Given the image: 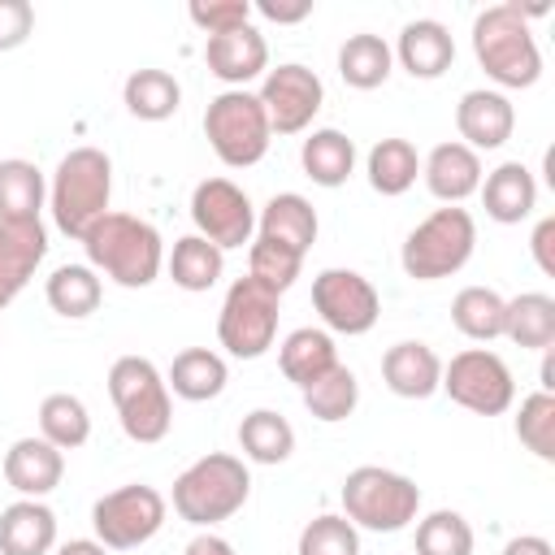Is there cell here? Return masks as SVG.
<instances>
[{
  "instance_id": "cell-49",
  "label": "cell",
  "mask_w": 555,
  "mask_h": 555,
  "mask_svg": "<svg viewBox=\"0 0 555 555\" xmlns=\"http://www.w3.org/2000/svg\"><path fill=\"white\" fill-rule=\"evenodd\" d=\"M56 555H108V546H100L95 538H69L56 546Z\"/></svg>"
},
{
  "instance_id": "cell-47",
  "label": "cell",
  "mask_w": 555,
  "mask_h": 555,
  "mask_svg": "<svg viewBox=\"0 0 555 555\" xmlns=\"http://www.w3.org/2000/svg\"><path fill=\"white\" fill-rule=\"evenodd\" d=\"M182 555H234V546H230L221 533H208V529H204V533H195V538L186 542Z\"/></svg>"
},
{
  "instance_id": "cell-50",
  "label": "cell",
  "mask_w": 555,
  "mask_h": 555,
  "mask_svg": "<svg viewBox=\"0 0 555 555\" xmlns=\"http://www.w3.org/2000/svg\"><path fill=\"white\" fill-rule=\"evenodd\" d=\"M538 390H546V395L555 390V360H551V356L542 360V386H538Z\"/></svg>"
},
{
  "instance_id": "cell-28",
  "label": "cell",
  "mask_w": 555,
  "mask_h": 555,
  "mask_svg": "<svg viewBox=\"0 0 555 555\" xmlns=\"http://www.w3.org/2000/svg\"><path fill=\"white\" fill-rule=\"evenodd\" d=\"M299 160H304V173L317 182V186H343L356 169V143L343 134V130H312L299 147Z\"/></svg>"
},
{
  "instance_id": "cell-43",
  "label": "cell",
  "mask_w": 555,
  "mask_h": 555,
  "mask_svg": "<svg viewBox=\"0 0 555 555\" xmlns=\"http://www.w3.org/2000/svg\"><path fill=\"white\" fill-rule=\"evenodd\" d=\"M191 22L199 26V30H208V35H225V30H238V26H247V17H251V4L247 0H195L191 9Z\"/></svg>"
},
{
  "instance_id": "cell-17",
  "label": "cell",
  "mask_w": 555,
  "mask_h": 555,
  "mask_svg": "<svg viewBox=\"0 0 555 555\" xmlns=\"http://www.w3.org/2000/svg\"><path fill=\"white\" fill-rule=\"evenodd\" d=\"M43 256H48L43 221H0V308L22 295V286L35 278Z\"/></svg>"
},
{
  "instance_id": "cell-12",
  "label": "cell",
  "mask_w": 555,
  "mask_h": 555,
  "mask_svg": "<svg viewBox=\"0 0 555 555\" xmlns=\"http://www.w3.org/2000/svg\"><path fill=\"white\" fill-rule=\"evenodd\" d=\"M312 308L325 321V330L334 334H369L382 317V299L373 291V282L356 269H321L312 278Z\"/></svg>"
},
{
  "instance_id": "cell-4",
  "label": "cell",
  "mask_w": 555,
  "mask_h": 555,
  "mask_svg": "<svg viewBox=\"0 0 555 555\" xmlns=\"http://www.w3.org/2000/svg\"><path fill=\"white\" fill-rule=\"evenodd\" d=\"M251 494V473L238 455H225V451H208L199 455L191 468L178 473L173 481V512L186 520V525H221L230 520Z\"/></svg>"
},
{
  "instance_id": "cell-23",
  "label": "cell",
  "mask_w": 555,
  "mask_h": 555,
  "mask_svg": "<svg viewBox=\"0 0 555 555\" xmlns=\"http://www.w3.org/2000/svg\"><path fill=\"white\" fill-rule=\"evenodd\" d=\"M56 546V516L39 499H17L0 512V555H48Z\"/></svg>"
},
{
  "instance_id": "cell-25",
  "label": "cell",
  "mask_w": 555,
  "mask_h": 555,
  "mask_svg": "<svg viewBox=\"0 0 555 555\" xmlns=\"http://www.w3.org/2000/svg\"><path fill=\"white\" fill-rule=\"evenodd\" d=\"M278 364H282V377L304 390V386H312L317 377H325V373L338 364V347H334L330 330L304 325V330H291V334L282 338Z\"/></svg>"
},
{
  "instance_id": "cell-10",
  "label": "cell",
  "mask_w": 555,
  "mask_h": 555,
  "mask_svg": "<svg viewBox=\"0 0 555 555\" xmlns=\"http://www.w3.org/2000/svg\"><path fill=\"white\" fill-rule=\"evenodd\" d=\"M438 390H447L451 403H460L477 416H503L516 399V377L503 364V356H494L486 347H468V351L451 356V364H442Z\"/></svg>"
},
{
  "instance_id": "cell-44",
  "label": "cell",
  "mask_w": 555,
  "mask_h": 555,
  "mask_svg": "<svg viewBox=\"0 0 555 555\" xmlns=\"http://www.w3.org/2000/svg\"><path fill=\"white\" fill-rule=\"evenodd\" d=\"M30 30H35V9L26 0H0V52L22 48Z\"/></svg>"
},
{
  "instance_id": "cell-11",
  "label": "cell",
  "mask_w": 555,
  "mask_h": 555,
  "mask_svg": "<svg viewBox=\"0 0 555 555\" xmlns=\"http://www.w3.org/2000/svg\"><path fill=\"white\" fill-rule=\"evenodd\" d=\"M91 525H95V542L108 551H134L147 538L160 533L165 525V499L160 490L134 481L121 490H108L104 499H95L91 507Z\"/></svg>"
},
{
  "instance_id": "cell-19",
  "label": "cell",
  "mask_w": 555,
  "mask_h": 555,
  "mask_svg": "<svg viewBox=\"0 0 555 555\" xmlns=\"http://www.w3.org/2000/svg\"><path fill=\"white\" fill-rule=\"evenodd\" d=\"M382 382L390 395L399 399H429L442 382V360L429 343H416V338H403L395 347H386L382 356Z\"/></svg>"
},
{
  "instance_id": "cell-22",
  "label": "cell",
  "mask_w": 555,
  "mask_h": 555,
  "mask_svg": "<svg viewBox=\"0 0 555 555\" xmlns=\"http://www.w3.org/2000/svg\"><path fill=\"white\" fill-rule=\"evenodd\" d=\"M486 217L499 225H516L538 208V182L520 160H503L499 169H490V178L477 186Z\"/></svg>"
},
{
  "instance_id": "cell-20",
  "label": "cell",
  "mask_w": 555,
  "mask_h": 555,
  "mask_svg": "<svg viewBox=\"0 0 555 555\" xmlns=\"http://www.w3.org/2000/svg\"><path fill=\"white\" fill-rule=\"evenodd\" d=\"M390 56H399V65L412 78H442L451 69V61H455V39H451V30L442 22L416 17V22H408L399 30V43H395Z\"/></svg>"
},
{
  "instance_id": "cell-35",
  "label": "cell",
  "mask_w": 555,
  "mask_h": 555,
  "mask_svg": "<svg viewBox=\"0 0 555 555\" xmlns=\"http://www.w3.org/2000/svg\"><path fill=\"white\" fill-rule=\"evenodd\" d=\"M221 269H225V251L212 247V243L199 238V234L178 238L173 251H169V278H173V286H182V291H208V286H217Z\"/></svg>"
},
{
  "instance_id": "cell-45",
  "label": "cell",
  "mask_w": 555,
  "mask_h": 555,
  "mask_svg": "<svg viewBox=\"0 0 555 555\" xmlns=\"http://www.w3.org/2000/svg\"><path fill=\"white\" fill-rule=\"evenodd\" d=\"M529 251H533L538 269H542L546 278H555V217H542V221H538V230H533V238H529Z\"/></svg>"
},
{
  "instance_id": "cell-14",
  "label": "cell",
  "mask_w": 555,
  "mask_h": 555,
  "mask_svg": "<svg viewBox=\"0 0 555 555\" xmlns=\"http://www.w3.org/2000/svg\"><path fill=\"white\" fill-rule=\"evenodd\" d=\"M256 100H260V108H264L273 134H299V130H308L312 117L321 113L325 87H321V78H317L308 65L286 61V65H278V69L264 74Z\"/></svg>"
},
{
  "instance_id": "cell-32",
  "label": "cell",
  "mask_w": 555,
  "mask_h": 555,
  "mask_svg": "<svg viewBox=\"0 0 555 555\" xmlns=\"http://www.w3.org/2000/svg\"><path fill=\"white\" fill-rule=\"evenodd\" d=\"M238 447H243V455L256 460V464H282V460H291V451H295V429H291V421H286L282 412L256 408V412H247L243 425H238Z\"/></svg>"
},
{
  "instance_id": "cell-16",
  "label": "cell",
  "mask_w": 555,
  "mask_h": 555,
  "mask_svg": "<svg viewBox=\"0 0 555 555\" xmlns=\"http://www.w3.org/2000/svg\"><path fill=\"white\" fill-rule=\"evenodd\" d=\"M204 61H208V74H217L221 82H230V91H243V82H251V78H260V74L269 69V43H264V35L247 22V26H238V30L208 35Z\"/></svg>"
},
{
  "instance_id": "cell-46",
  "label": "cell",
  "mask_w": 555,
  "mask_h": 555,
  "mask_svg": "<svg viewBox=\"0 0 555 555\" xmlns=\"http://www.w3.org/2000/svg\"><path fill=\"white\" fill-rule=\"evenodd\" d=\"M256 13H260V17H269V22H278V26H291V22H304V17L312 13V0H295V4L260 0V4H256Z\"/></svg>"
},
{
  "instance_id": "cell-48",
  "label": "cell",
  "mask_w": 555,
  "mask_h": 555,
  "mask_svg": "<svg viewBox=\"0 0 555 555\" xmlns=\"http://www.w3.org/2000/svg\"><path fill=\"white\" fill-rule=\"evenodd\" d=\"M503 555H555V551H551L546 538H538V533H520V538H512V542L503 546Z\"/></svg>"
},
{
  "instance_id": "cell-24",
  "label": "cell",
  "mask_w": 555,
  "mask_h": 555,
  "mask_svg": "<svg viewBox=\"0 0 555 555\" xmlns=\"http://www.w3.org/2000/svg\"><path fill=\"white\" fill-rule=\"evenodd\" d=\"M260 238L282 243V247H291L295 256H308V247L317 243V208H312L304 195H295V191L273 195V199L260 208Z\"/></svg>"
},
{
  "instance_id": "cell-34",
  "label": "cell",
  "mask_w": 555,
  "mask_h": 555,
  "mask_svg": "<svg viewBox=\"0 0 555 555\" xmlns=\"http://www.w3.org/2000/svg\"><path fill=\"white\" fill-rule=\"evenodd\" d=\"M421 173V156L408 139H377L369 147V186L377 195H403Z\"/></svg>"
},
{
  "instance_id": "cell-39",
  "label": "cell",
  "mask_w": 555,
  "mask_h": 555,
  "mask_svg": "<svg viewBox=\"0 0 555 555\" xmlns=\"http://www.w3.org/2000/svg\"><path fill=\"white\" fill-rule=\"evenodd\" d=\"M416 555H473V525L451 507L429 512L416 525Z\"/></svg>"
},
{
  "instance_id": "cell-29",
  "label": "cell",
  "mask_w": 555,
  "mask_h": 555,
  "mask_svg": "<svg viewBox=\"0 0 555 555\" xmlns=\"http://www.w3.org/2000/svg\"><path fill=\"white\" fill-rule=\"evenodd\" d=\"M390 65H395V56H390V43L382 35L360 30V35H347V43L338 48V74L356 91L382 87L390 78Z\"/></svg>"
},
{
  "instance_id": "cell-15",
  "label": "cell",
  "mask_w": 555,
  "mask_h": 555,
  "mask_svg": "<svg viewBox=\"0 0 555 555\" xmlns=\"http://www.w3.org/2000/svg\"><path fill=\"white\" fill-rule=\"evenodd\" d=\"M455 130H460L464 147H473V152H494V147H503V143L512 139V130H516V108H512V100H507L503 91H486V87L464 91L460 104H455Z\"/></svg>"
},
{
  "instance_id": "cell-8",
  "label": "cell",
  "mask_w": 555,
  "mask_h": 555,
  "mask_svg": "<svg viewBox=\"0 0 555 555\" xmlns=\"http://www.w3.org/2000/svg\"><path fill=\"white\" fill-rule=\"evenodd\" d=\"M204 134L217 152L221 165L230 169H247L269 152V117L260 108V100L251 91H221L208 100L204 108Z\"/></svg>"
},
{
  "instance_id": "cell-1",
  "label": "cell",
  "mask_w": 555,
  "mask_h": 555,
  "mask_svg": "<svg viewBox=\"0 0 555 555\" xmlns=\"http://www.w3.org/2000/svg\"><path fill=\"white\" fill-rule=\"evenodd\" d=\"M473 56L490 82L507 91H525L542 78V52L529 30V9L490 4L473 17Z\"/></svg>"
},
{
  "instance_id": "cell-37",
  "label": "cell",
  "mask_w": 555,
  "mask_h": 555,
  "mask_svg": "<svg viewBox=\"0 0 555 555\" xmlns=\"http://www.w3.org/2000/svg\"><path fill=\"white\" fill-rule=\"evenodd\" d=\"M39 438H48L56 451H78L87 438H91V416H87V403L78 395H48L39 403Z\"/></svg>"
},
{
  "instance_id": "cell-26",
  "label": "cell",
  "mask_w": 555,
  "mask_h": 555,
  "mask_svg": "<svg viewBox=\"0 0 555 555\" xmlns=\"http://www.w3.org/2000/svg\"><path fill=\"white\" fill-rule=\"evenodd\" d=\"M225 382H230V369H225V360H221L217 351H208V347H186V351H178L173 364H169V377H165V386H169L178 399H186V403L217 399V395L225 390Z\"/></svg>"
},
{
  "instance_id": "cell-13",
  "label": "cell",
  "mask_w": 555,
  "mask_h": 555,
  "mask_svg": "<svg viewBox=\"0 0 555 555\" xmlns=\"http://www.w3.org/2000/svg\"><path fill=\"white\" fill-rule=\"evenodd\" d=\"M191 221H195V234L208 238L212 247H243L251 243V230H256V208L247 199L243 186H234L230 178H204L195 191H191Z\"/></svg>"
},
{
  "instance_id": "cell-40",
  "label": "cell",
  "mask_w": 555,
  "mask_h": 555,
  "mask_svg": "<svg viewBox=\"0 0 555 555\" xmlns=\"http://www.w3.org/2000/svg\"><path fill=\"white\" fill-rule=\"evenodd\" d=\"M299 269H304V256H295L291 247L269 243V238L256 234V243H251V251H247V278H251V282H260V286H269L273 295H282V291L295 286Z\"/></svg>"
},
{
  "instance_id": "cell-27",
  "label": "cell",
  "mask_w": 555,
  "mask_h": 555,
  "mask_svg": "<svg viewBox=\"0 0 555 555\" xmlns=\"http://www.w3.org/2000/svg\"><path fill=\"white\" fill-rule=\"evenodd\" d=\"M503 338L525 351H551L555 343V299L542 291H525L503 308Z\"/></svg>"
},
{
  "instance_id": "cell-2",
  "label": "cell",
  "mask_w": 555,
  "mask_h": 555,
  "mask_svg": "<svg viewBox=\"0 0 555 555\" xmlns=\"http://www.w3.org/2000/svg\"><path fill=\"white\" fill-rule=\"evenodd\" d=\"M82 247H87L91 269L108 273L126 291L152 286L160 264H165V247H160L156 225H147L143 217H130V212H104L82 234Z\"/></svg>"
},
{
  "instance_id": "cell-9",
  "label": "cell",
  "mask_w": 555,
  "mask_h": 555,
  "mask_svg": "<svg viewBox=\"0 0 555 555\" xmlns=\"http://www.w3.org/2000/svg\"><path fill=\"white\" fill-rule=\"evenodd\" d=\"M217 338L230 356L260 360L278 338V295L251 278H238L225 291V304L217 317Z\"/></svg>"
},
{
  "instance_id": "cell-21",
  "label": "cell",
  "mask_w": 555,
  "mask_h": 555,
  "mask_svg": "<svg viewBox=\"0 0 555 555\" xmlns=\"http://www.w3.org/2000/svg\"><path fill=\"white\" fill-rule=\"evenodd\" d=\"M421 178H425V186H429L434 199H442V204H464V199L481 186V160H477L473 147H464V143L451 139V143H438V147L425 156Z\"/></svg>"
},
{
  "instance_id": "cell-6",
  "label": "cell",
  "mask_w": 555,
  "mask_h": 555,
  "mask_svg": "<svg viewBox=\"0 0 555 555\" xmlns=\"http://www.w3.org/2000/svg\"><path fill=\"white\" fill-rule=\"evenodd\" d=\"M477 247V225L468 217V208L460 204H447V208H434L408 238H403V251H399V264L412 282H438V278H451L468 264Z\"/></svg>"
},
{
  "instance_id": "cell-41",
  "label": "cell",
  "mask_w": 555,
  "mask_h": 555,
  "mask_svg": "<svg viewBox=\"0 0 555 555\" xmlns=\"http://www.w3.org/2000/svg\"><path fill=\"white\" fill-rule=\"evenodd\" d=\"M516 438H520L538 460H555V395L533 390V395L520 399Z\"/></svg>"
},
{
  "instance_id": "cell-36",
  "label": "cell",
  "mask_w": 555,
  "mask_h": 555,
  "mask_svg": "<svg viewBox=\"0 0 555 555\" xmlns=\"http://www.w3.org/2000/svg\"><path fill=\"white\" fill-rule=\"evenodd\" d=\"M100 295H104V286L91 264H61L48 278V304H52V312H61L69 321L91 317L100 308Z\"/></svg>"
},
{
  "instance_id": "cell-31",
  "label": "cell",
  "mask_w": 555,
  "mask_h": 555,
  "mask_svg": "<svg viewBox=\"0 0 555 555\" xmlns=\"http://www.w3.org/2000/svg\"><path fill=\"white\" fill-rule=\"evenodd\" d=\"M121 100H126L130 117H139V121H165L178 113L182 87L169 69H134L121 87Z\"/></svg>"
},
{
  "instance_id": "cell-30",
  "label": "cell",
  "mask_w": 555,
  "mask_h": 555,
  "mask_svg": "<svg viewBox=\"0 0 555 555\" xmlns=\"http://www.w3.org/2000/svg\"><path fill=\"white\" fill-rule=\"evenodd\" d=\"M43 195L48 186H43L39 165L22 156L0 160V221H39Z\"/></svg>"
},
{
  "instance_id": "cell-38",
  "label": "cell",
  "mask_w": 555,
  "mask_h": 555,
  "mask_svg": "<svg viewBox=\"0 0 555 555\" xmlns=\"http://www.w3.org/2000/svg\"><path fill=\"white\" fill-rule=\"evenodd\" d=\"M356 403H360V382H356V373L347 364H334L325 377H317L312 386H304V408L317 421H325V425L347 421L356 412Z\"/></svg>"
},
{
  "instance_id": "cell-18",
  "label": "cell",
  "mask_w": 555,
  "mask_h": 555,
  "mask_svg": "<svg viewBox=\"0 0 555 555\" xmlns=\"http://www.w3.org/2000/svg\"><path fill=\"white\" fill-rule=\"evenodd\" d=\"M65 477V451H56L48 438H17L4 451V481L22 499H43Z\"/></svg>"
},
{
  "instance_id": "cell-5",
  "label": "cell",
  "mask_w": 555,
  "mask_h": 555,
  "mask_svg": "<svg viewBox=\"0 0 555 555\" xmlns=\"http://www.w3.org/2000/svg\"><path fill=\"white\" fill-rule=\"evenodd\" d=\"M108 395L130 442H160L173 425V403L160 369L147 356H121L108 369Z\"/></svg>"
},
{
  "instance_id": "cell-33",
  "label": "cell",
  "mask_w": 555,
  "mask_h": 555,
  "mask_svg": "<svg viewBox=\"0 0 555 555\" xmlns=\"http://www.w3.org/2000/svg\"><path fill=\"white\" fill-rule=\"evenodd\" d=\"M503 308L507 299L490 286H464L455 299H451V321L464 338L473 343H494L503 338Z\"/></svg>"
},
{
  "instance_id": "cell-7",
  "label": "cell",
  "mask_w": 555,
  "mask_h": 555,
  "mask_svg": "<svg viewBox=\"0 0 555 555\" xmlns=\"http://www.w3.org/2000/svg\"><path fill=\"white\" fill-rule=\"evenodd\" d=\"M421 512V486L403 473L377 468V464H360L343 477V516L356 529H373V533H395L403 525H412Z\"/></svg>"
},
{
  "instance_id": "cell-42",
  "label": "cell",
  "mask_w": 555,
  "mask_h": 555,
  "mask_svg": "<svg viewBox=\"0 0 555 555\" xmlns=\"http://www.w3.org/2000/svg\"><path fill=\"white\" fill-rule=\"evenodd\" d=\"M295 555H360V533L347 516H317L299 529V551Z\"/></svg>"
},
{
  "instance_id": "cell-3",
  "label": "cell",
  "mask_w": 555,
  "mask_h": 555,
  "mask_svg": "<svg viewBox=\"0 0 555 555\" xmlns=\"http://www.w3.org/2000/svg\"><path fill=\"white\" fill-rule=\"evenodd\" d=\"M108 195H113V160L100 147H74L61 156L56 173H52V191H48V208L52 221L65 238H78L108 212Z\"/></svg>"
}]
</instances>
